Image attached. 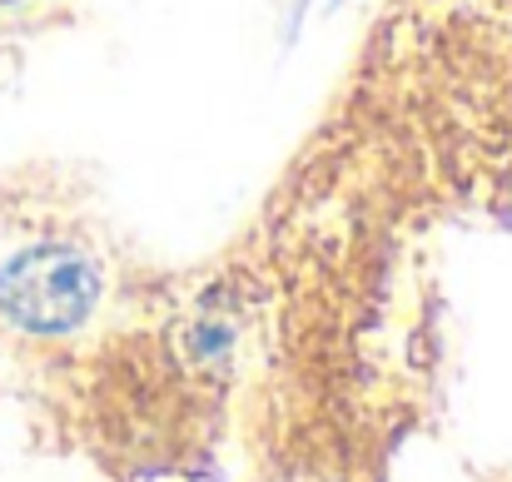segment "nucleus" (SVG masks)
Listing matches in <instances>:
<instances>
[{
    "mask_svg": "<svg viewBox=\"0 0 512 482\" xmlns=\"http://www.w3.org/2000/svg\"><path fill=\"white\" fill-rule=\"evenodd\" d=\"M100 304V269L75 244H30L0 264V319L25 333H70Z\"/></svg>",
    "mask_w": 512,
    "mask_h": 482,
    "instance_id": "obj_1",
    "label": "nucleus"
}]
</instances>
